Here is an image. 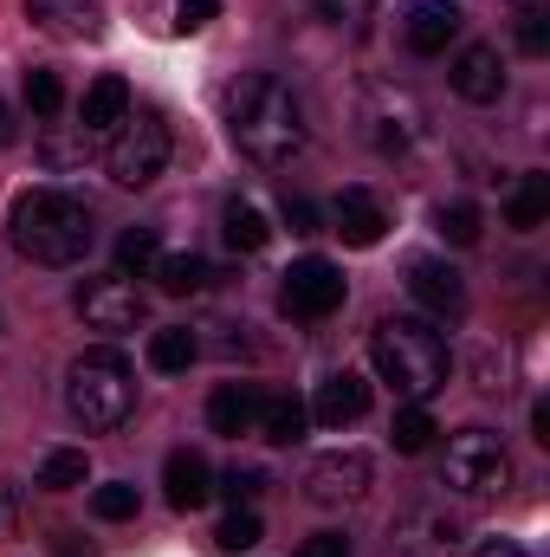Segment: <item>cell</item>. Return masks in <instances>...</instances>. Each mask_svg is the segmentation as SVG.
<instances>
[{"mask_svg":"<svg viewBox=\"0 0 550 557\" xmlns=\"http://www.w3.org/2000/svg\"><path fill=\"white\" fill-rule=\"evenodd\" d=\"M227 137L240 143L247 162L285 169V162L304 156V143H311L304 98H298L278 72H240V78L227 85Z\"/></svg>","mask_w":550,"mask_h":557,"instance_id":"cell-1","label":"cell"},{"mask_svg":"<svg viewBox=\"0 0 550 557\" xmlns=\"http://www.w3.org/2000/svg\"><path fill=\"white\" fill-rule=\"evenodd\" d=\"M7 234H13V253L33 267H78L98 240V221L65 188H26L7 214Z\"/></svg>","mask_w":550,"mask_h":557,"instance_id":"cell-2","label":"cell"},{"mask_svg":"<svg viewBox=\"0 0 550 557\" xmlns=\"http://www.w3.org/2000/svg\"><path fill=\"white\" fill-rule=\"evenodd\" d=\"M370 363H376V376H383L396 396H409V403L440 396L447 376H453V350H447V337L434 331V318H383V324L370 331Z\"/></svg>","mask_w":550,"mask_h":557,"instance_id":"cell-3","label":"cell"},{"mask_svg":"<svg viewBox=\"0 0 550 557\" xmlns=\"http://www.w3.org/2000/svg\"><path fill=\"white\" fill-rule=\"evenodd\" d=\"M65 409L91 434L124 428V421L137 416V370H130V357L111 350V344L72 357V370H65Z\"/></svg>","mask_w":550,"mask_h":557,"instance_id":"cell-4","label":"cell"},{"mask_svg":"<svg viewBox=\"0 0 550 557\" xmlns=\"http://www.w3.org/2000/svg\"><path fill=\"white\" fill-rule=\"evenodd\" d=\"M440 480L453 493H466V499H492V493L512 486V454H505V441L492 428H460L440 447Z\"/></svg>","mask_w":550,"mask_h":557,"instance_id":"cell-5","label":"cell"},{"mask_svg":"<svg viewBox=\"0 0 550 557\" xmlns=\"http://www.w3.org/2000/svg\"><path fill=\"white\" fill-rule=\"evenodd\" d=\"M168 156H175L168 117L142 104V111H130V117L117 124V143H111V182H117V188H149V182L168 169Z\"/></svg>","mask_w":550,"mask_h":557,"instance_id":"cell-6","label":"cell"},{"mask_svg":"<svg viewBox=\"0 0 550 557\" xmlns=\"http://www.w3.org/2000/svg\"><path fill=\"white\" fill-rule=\"evenodd\" d=\"M357 124H363V137L370 149H383V156H402L421 143V104H414L409 91H396V85H370L363 91V111H357Z\"/></svg>","mask_w":550,"mask_h":557,"instance_id":"cell-7","label":"cell"},{"mask_svg":"<svg viewBox=\"0 0 550 557\" xmlns=\"http://www.w3.org/2000/svg\"><path fill=\"white\" fill-rule=\"evenodd\" d=\"M78 318L91 324V331H137L142 318H149V298H142V285L130 273H104V278H85L78 285Z\"/></svg>","mask_w":550,"mask_h":557,"instance_id":"cell-8","label":"cell"},{"mask_svg":"<svg viewBox=\"0 0 550 557\" xmlns=\"http://www.w3.org/2000/svg\"><path fill=\"white\" fill-rule=\"evenodd\" d=\"M370 486H376V460L363 447L317 454L311 473H304V499L311 506H357V499H370Z\"/></svg>","mask_w":550,"mask_h":557,"instance_id":"cell-9","label":"cell"},{"mask_svg":"<svg viewBox=\"0 0 550 557\" xmlns=\"http://www.w3.org/2000/svg\"><path fill=\"white\" fill-rule=\"evenodd\" d=\"M350 298V278H343V267H330V260H291V273H285V285H278V305L291 311V318H304V324H317V318H330L337 305Z\"/></svg>","mask_w":550,"mask_h":557,"instance_id":"cell-10","label":"cell"},{"mask_svg":"<svg viewBox=\"0 0 550 557\" xmlns=\"http://www.w3.org/2000/svg\"><path fill=\"white\" fill-rule=\"evenodd\" d=\"M460 539H466V519L447 512V506H434V499L409 506V512L396 519V532H389V545H396L402 557H453Z\"/></svg>","mask_w":550,"mask_h":557,"instance_id":"cell-11","label":"cell"},{"mask_svg":"<svg viewBox=\"0 0 550 557\" xmlns=\"http://www.w3.org/2000/svg\"><path fill=\"white\" fill-rule=\"evenodd\" d=\"M460 0H409V13H402V46H409L414 59H434V52H447L453 39H460Z\"/></svg>","mask_w":550,"mask_h":557,"instance_id":"cell-12","label":"cell"},{"mask_svg":"<svg viewBox=\"0 0 550 557\" xmlns=\"http://www.w3.org/2000/svg\"><path fill=\"white\" fill-rule=\"evenodd\" d=\"M330 234H343V247H376L389 234V208L370 188H343L330 201Z\"/></svg>","mask_w":550,"mask_h":557,"instance_id":"cell-13","label":"cell"},{"mask_svg":"<svg viewBox=\"0 0 550 557\" xmlns=\"http://www.w3.org/2000/svg\"><path fill=\"white\" fill-rule=\"evenodd\" d=\"M409 292H414V305L434 311V318H460L466 311V278H460V267H447V260H414Z\"/></svg>","mask_w":550,"mask_h":557,"instance_id":"cell-14","label":"cell"},{"mask_svg":"<svg viewBox=\"0 0 550 557\" xmlns=\"http://www.w3.org/2000/svg\"><path fill=\"white\" fill-rule=\"evenodd\" d=\"M130 111H137V104H130V85H124L117 72H104V78H91L85 98H78V137H111Z\"/></svg>","mask_w":550,"mask_h":557,"instance_id":"cell-15","label":"cell"},{"mask_svg":"<svg viewBox=\"0 0 550 557\" xmlns=\"http://www.w3.org/2000/svg\"><path fill=\"white\" fill-rule=\"evenodd\" d=\"M26 20L46 39H98L104 33V7L98 0H26Z\"/></svg>","mask_w":550,"mask_h":557,"instance_id":"cell-16","label":"cell"},{"mask_svg":"<svg viewBox=\"0 0 550 557\" xmlns=\"http://www.w3.org/2000/svg\"><path fill=\"white\" fill-rule=\"evenodd\" d=\"M363 416H370V383L357 370H337V376L317 383V396H311V421L317 428H350Z\"/></svg>","mask_w":550,"mask_h":557,"instance_id":"cell-17","label":"cell"},{"mask_svg":"<svg viewBox=\"0 0 550 557\" xmlns=\"http://www.w3.org/2000/svg\"><path fill=\"white\" fill-rule=\"evenodd\" d=\"M453 91L466 104H499L505 98V59H499V46H466L453 59Z\"/></svg>","mask_w":550,"mask_h":557,"instance_id":"cell-18","label":"cell"},{"mask_svg":"<svg viewBox=\"0 0 550 557\" xmlns=\"http://www.w3.org/2000/svg\"><path fill=\"white\" fill-rule=\"evenodd\" d=\"M162 493H168V506H175V512H195V506H208V493H214V473H208V460H201L195 447H175V454L162 460Z\"/></svg>","mask_w":550,"mask_h":557,"instance_id":"cell-19","label":"cell"},{"mask_svg":"<svg viewBox=\"0 0 550 557\" xmlns=\"http://www.w3.org/2000/svg\"><path fill=\"white\" fill-rule=\"evenodd\" d=\"M253 421H260V389L253 383H214V396H208V428L214 434L240 441V434H253Z\"/></svg>","mask_w":550,"mask_h":557,"instance_id":"cell-20","label":"cell"},{"mask_svg":"<svg viewBox=\"0 0 550 557\" xmlns=\"http://www.w3.org/2000/svg\"><path fill=\"white\" fill-rule=\"evenodd\" d=\"M550 214V175L545 169H525L518 182H512V195H505V227H518V234H538Z\"/></svg>","mask_w":550,"mask_h":557,"instance_id":"cell-21","label":"cell"},{"mask_svg":"<svg viewBox=\"0 0 550 557\" xmlns=\"http://www.w3.org/2000/svg\"><path fill=\"white\" fill-rule=\"evenodd\" d=\"M304 428H311V409H304L298 396H260L253 434H266L273 447H291V441H304Z\"/></svg>","mask_w":550,"mask_h":557,"instance_id":"cell-22","label":"cell"},{"mask_svg":"<svg viewBox=\"0 0 550 557\" xmlns=\"http://www.w3.org/2000/svg\"><path fill=\"white\" fill-rule=\"evenodd\" d=\"M195 357H201V337H195L188 324H162V331H149V370H155V376H182Z\"/></svg>","mask_w":550,"mask_h":557,"instance_id":"cell-23","label":"cell"},{"mask_svg":"<svg viewBox=\"0 0 550 557\" xmlns=\"http://www.w3.org/2000/svg\"><path fill=\"white\" fill-rule=\"evenodd\" d=\"M155 285H162V292H168V298H188V292H208V285H214V267H208V260H201V253H162V260H155Z\"/></svg>","mask_w":550,"mask_h":557,"instance_id":"cell-24","label":"cell"},{"mask_svg":"<svg viewBox=\"0 0 550 557\" xmlns=\"http://www.w3.org/2000/svg\"><path fill=\"white\" fill-rule=\"evenodd\" d=\"M221 240H227L234 253H260V247L273 240V221H266L253 201H227V208H221Z\"/></svg>","mask_w":550,"mask_h":557,"instance_id":"cell-25","label":"cell"},{"mask_svg":"<svg viewBox=\"0 0 550 557\" xmlns=\"http://www.w3.org/2000/svg\"><path fill=\"white\" fill-rule=\"evenodd\" d=\"M85 480H91L85 447H52V454H39V486H46V493H78Z\"/></svg>","mask_w":550,"mask_h":557,"instance_id":"cell-26","label":"cell"},{"mask_svg":"<svg viewBox=\"0 0 550 557\" xmlns=\"http://www.w3.org/2000/svg\"><path fill=\"white\" fill-rule=\"evenodd\" d=\"M434 416L421 409V403H409V409H396V421H389V441H396V454H427L434 447Z\"/></svg>","mask_w":550,"mask_h":557,"instance_id":"cell-27","label":"cell"},{"mask_svg":"<svg viewBox=\"0 0 550 557\" xmlns=\"http://www.w3.org/2000/svg\"><path fill=\"white\" fill-rule=\"evenodd\" d=\"M155 260H162V234H155V227H130V234L117 240V273L149 278L155 273Z\"/></svg>","mask_w":550,"mask_h":557,"instance_id":"cell-28","label":"cell"},{"mask_svg":"<svg viewBox=\"0 0 550 557\" xmlns=\"http://www.w3.org/2000/svg\"><path fill=\"white\" fill-rule=\"evenodd\" d=\"M434 227L447 234V247H479V234H486V221H479V208H473V201H440Z\"/></svg>","mask_w":550,"mask_h":557,"instance_id":"cell-29","label":"cell"},{"mask_svg":"<svg viewBox=\"0 0 550 557\" xmlns=\"http://www.w3.org/2000/svg\"><path fill=\"white\" fill-rule=\"evenodd\" d=\"M304 7H311V20H324L330 33H350V39L370 33V0H304Z\"/></svg>","mask_w":550,"mask_h":557,"instance_id":"cell-30","label":"cell"},{"mask_svg":"<svg viewBox=\"0 0 550 557\" xmlns=\"http://www.w3.org/2000/svg\"><path fill=\"white\" fill-rule=\"evenodd\" d=\"M260 539H266V525H260V512H253V506H234V512L221 519V532H214V545H221V552H253Z\"/></svg>","mask_w":550,"mask_h":557,"instance_id":"cell-31","label":"cell"},{"mask_svg":"<svg viewBox=\"0 0 550 557\" xmlns=\"http://www.w3.org/2000/svg\"><path fill=\"white\" fill-rule=\"evenodd\" d=\"M91 512H98L104 525H124V519H137V486H130V480H104V486L91 493Z\"/></svg>","mask_w":550,"mask_h":557,"instance_id":"cell-32","label":"cell"},{"mask_svg":"<svg viewBox=\"0 0 550 557\" xmlns=\"http://www.w3.org/2000/svg\"><path fill=\"white\" fill-rule=\"evenodd\" d=\"M214 493H221L227 506H253V499L266 493V473H260V467H240V460H234V467L221 473V486H214Z\"/></svg>","mask_w":550,"mask_h":557,"instance_id":"cell-33","label":"cell"},{"mask_svg":"<svg viewBox=\"0 0 550 557\" xmlns=\"http://www.w3.org/2000/svg\"><path fill=\"white\" fill-rule=\"evenodd\" d=\"M26 104H33V117H59V111H65L59 72H26Z\"/></svg>","mask_w":550,"mask_h":557,"instance_id":"cell-34","label":"cell"},{"mask_svg":"<svg viewBox=\"0 0 550 557\" xmlns=\"http://www.w3.org/2000/svg\"><path fill=\"white\" fill-rule=\"evenodd\" d=\"M518 52H525V59H545L550 52V13L545 7H525V13H518Z\"/></svg>","mask_w":550,"mask_h":557,"instance_id":"cell-35","label":"cell"},{"mask_svg":"<svg viewBox=\"0 0 550 557\" xmlns=\"http://www.w3.org/2000/svg\"><path fill=\"white\" fill-rule=\"evenodd\" d=\"M285 227L291 234H324V208L311 195H285Z\"/></svg>","mask_w":550,"mask_h":557,"instance_id":"cell-36","label":"cell"},{"mask_svg":"<svg viewBox=\"0 0 550 557\" xmlns=\"http://www.w3.org/2000/svg\"><path fill=\"white\" fill-rule=\"evenodd\" d=\"M214 13H221V0H175V26L182 33H201Z\"/></svg>","mask_w":550,"mask_h":557,"instance_id":"cell-37","label":"cell"},{"mask_svg":"<svg viewBox=\"0 0 550 557\" xmlns=\"http://www.w3.org/2000/svg\"><path fill=\"white\" fill-rule=\"evenodd\" d=\"M298 557H357V552H350L343 532H311V539L298 545Z\"/></svg>","mask_w":550,"mask_h":557,"instance_id":"cell-38","label":"cell"},{"mask_svg":"<svg viewBox=\"0 0 550 557\" xmlns=\"http://www.w3.org/2000/svg\"><path fill=\"white\" fill-rule=\"evenodd\" d=\"M473 557H532L525 545H512V539H492V545H479Z\"/></svg>","mask_w":550,"mask_h":557,"instance_id":"cell-39","label":"cell"},{"mask_svg":"<svg viewBox=\"0 0 550 557\" xmlns=\"http://www.w3.org/2000/svg\"><path fill=\"white\" fill-rule=\"evenodd\" d=\"M59 557H98L91 545H78V532H59Z\"/></svg>","mask_w":550,"mask_h":557,"instance_id":"cell-40","label":"cell"},{"mask_svg":"<svg viewBox=\"0 0 550 557\" xmlns=\"http://www.w3.org/2000/svg\"><path fill=\"white\" fill-rule=\"evenodd\" d=\"M532 434L550 447V403H538V409H532Z\"/></svg>","mask_w":550,"mask_h":557,"instance_id":"cell-41","label":"cell"},{"mask_svg":"<svg viewBox=\"0 0 550 557\" xmlns=\"http://www.w3.org/2000/svg\"><path fill=\"white\" fill-rule=\"evenodd\" d=\"M7 143H13V111L0 104V149H7Z\"/></svg>","mask_w":550,"mask_h":557,"instance_id":"cell-42","label":"cell"},{"mask_svg":"<svg viewBox=\"0 0 550 557\" xmlns=\"http://www.w3.org/2000/svg\"><path fill=\"white\" fill-rule=\"evenodd\" d=\"M525 7H532V0H525Z\"/></svg>","mask_w":550,"mask_h":557,"instance_id":"cell-43","label":"cell"}]
</instances>
